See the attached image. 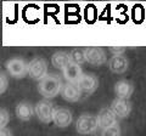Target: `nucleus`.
<instances>
[{
    "instance_id": "1",
    "label": "nucleus",
    "mask_w": 146,
    "mask_h": 136,
    "mask_svg": "<svg viewBox=\"0 0 146 136\" xmlns=\"http://www.w3.org/2000/svg\"><path fill=\"white\" fill-rule=\"evenodd\" d=\"M63 86L62 79L57 74H48L44 79L38 83V92L42 96L48 98H54L56 95L61 94V89Z\"/></svg>"
},
{
    "instance_id": "2",
    "label": "nucleus",
    "mask_w": 146,
    "mask_h": 136,
    "mask_svg": "<svg viewBox=\"0 0 146 136\" xmlns=\"http://www.w3.org/2000/svg\"><path fill=\"white\" fill-rule=\"evenodd\" d=\"M98 128H99V125H98L96 116L89 114V113L79 116L76 121V130L80 135H90Z\"/></svg>"
},
{
    "instance_id": "3",
    "label": "nucleus",
    "mask_w": 146,
    "mask_h": 136,
    "mask_svg": "<svg viewBox=\"0 0 146 136\" xmlns=\"http://www.w3.org/2000/svg\"><path fill=\"white\" fill-rule=\"evenodd\" d=\"M5 67H6V72L12 78L22 79L26 75H28V63H26L20 57L10 58L9 61H6Z\"/></svg>"
},
{
    "instance_id": "4",
    "label": "nucleus",
    "mask_w": 146,
    "mask_h": 136,
    "mask_svg": "<svg viewBox=\"0 0 146 136\" xmlns=\"http://www.w3.org/2000/svg\"><path fill=\"white\" fill-rule=\"evenodd\" d=\"M48 75V62L44 58L36 57L28 63V77L33 80L40 81Z\"/></svg>"
},
{
    "instance_id": "5",
    "label": "nucleus",
    "mask_w": 146,
    "mask_h": 136,
    "mask_svg": "<svg viewBox=\"0 0 146 136\" xmlns=\"http://www.w3.org/2000/svg\"><path fill=\"white\" fill-rule=\"evenodd\" d=\"M34 111H35L36 118H38L42 123L49 124L52 121V114H54L55 107L51 101L45 100V98L42 100V101H39L34 107Z\"/></svg>"
},
{
    "instance_id": "6",
    "label": "nucleus",
    "mask_w": 146,
    "mask_h": 136,
    "mask_svg": "<svg viewBox=\"0 0 146 136\" xmlns=\"http://www.w3.org/2000/svg\"><path fill=\"white\" fill-rule=\"evenodd\" d=\"M85 61L91 66H101L106 62V52L101 48L88 46L84 49Z\"/></svg>"
},
{
    "instance_id": "7",
    "label": "nucleus",
    "mask_w": 146,
    "mask_h": 136,
    "mask_svg": "<svg viewBox=\"0 0 146 136\" xmlns=\"http://www.w3.org/2000/svg\"><path fill=\"white\" fill-rule=\"evenodd\" d=\"M73 121V114L68 108L56 107L52 114V123L58 128H67Z\"/></svg>"
},
{
    "instance_id": "8",
    "label": "nucleus",
    "mask_w": 146,
    "mask_h": 136,
    "mask_svg": "<svg viewBox=\"0 0 146 136\" xmlns=\"http://www.w3.org/2000/svg\"><path fill=\"white\" fill-rule=\"evenodd\" d=\"M77 84H78V86L80 88L83 94L91 95L96 91V89L99 88V79H98L96 75L84 73L80 77V79L78 80Z\"/></svg>"
},
{
    "instance_id": "9",
    "label": "nucleus",
    "mask_w": 146,
    "mask_h": 136,
    "mask_svg": "<svg viewBox=\"0 0 146 136\" xmlns=\"http://www.w3.org/2000/svg\"><path fill=\"white\" fill-rule=\"evenodd\" d=\"M82 95H83V92H82L80 88L78 86V84L66 83L63 84L61 89V96L67 102H78Z\"/></svg>"
},
{
    "instance_id": "10",
    "label": "nucleus",
    "mask_w": 146,
    "mask_h": 136,
    "mask_svg": "<svg viewBox=\"0 0 146 136\" xmlns=\"http://www.w3.org/2000/svg\"><path fill=\"white\" fill-rule=\"evenodd\" d=\"M111 111L115 113L117 118H127L129 117V114L131 113V103L128 101V100H122V98H115L111 102Z\"/></svg>"
},
{
    "instance_id": "11",
    "label": "nucleus",
    "mask_w": 146,
    "mask_h": 136,
    "mask_svg": "<svg viewBox=\"0 0 146 136\" xmlns=\"http://www.w3.org/2000/svg\"><path fill=\"white\" fill-rule=\"evenodd\" d=\"M98 119V125L99 128H101L102 130H106L111 126L117 124V117L116 114L111 111V108H102L101 111L98 113L96 116Z\"/></svg>"
},
{
    "instance_id": "12",
    "label": "nucleus",
    "mask_w": 146,
    "mask_h": 136,
    "mask_svg": "<svg viewBox=\"0 0 146 136\" xmlns=\"http://www.w3.org/2000/svg\"><path fill=\"white\" fill-rule=\"evenodd\" d=\"M129 67V61L124 55H113L108 60V68L112 73L122 74Z\"/></svg>"
},
{
    "instance_id": "13",
    "label": "nucleus",
    "mask_w": 146,
    "mask_h": 136,
    "mask_svg": "<svg viewBox=\"0 0 146 136\" xmlns=\"http://www.w3.org/2000/svg\"><path fill=\"white\" fill-rule=\"evenodd\" d=\"M83 74L84 73L82 71V67L79 65H76V63H70L65 69H62V75L67 83L77 84Z\"/></svg>"
},
{
    "instance_id": "14",
    "label": "nucleus",
    "mask_w": 146,
    "mask_h": 136,
    "mask_svg": "<svg viewBox=\"0 0 146 136\" xmlns=\"http://www.w3.org/2000/svg\"><path fill=\"white\" fill-rule=\"evenodd\" d=\"M113 90H115L117 98L128 100L134 92V86H133V84L129 83L128 80H119L115 84Z\"/></svg>"
},
{
    "instance_id": "15",
    "label": "nucleus",
    "mask_w": 146,
    "mask_h": 136,
    "mask_svg": "<svg viewBox=\"0 0 146 136\" xmlns=\"http://www.w3.org/2000/svg\"><path fill=\"white\" fill-rule=\"evenodd\" d=\"M16 117L22 121H28L35 113L34 107L29 102H20L15 108Z\"/></svg>"
},
{
    "instance_id": "16",
    "label": "nucleus",
    "mask_w": 146,
    "mask_h": 136,
    "mask_svg": "<svg viewBox=\"0 0 146 136\" xmlns=\"http://www.w3.org/2000/svg\"><path fill=\"white\" fill-rule=\"evenodd\" d=\"M72 63L70 52H65V51H57L55 52L51 56V65L57 68V69H65V68Z\"/></svg>"
},
{
    "instance_id": "17",
    "label": "nucleus",
    "mask_w": 146,
    "mask_h": 136,
    "mask_svg": "<svg viewBox=\"0 0 146 136\" xmlns=\"http://www.w3.org/2000/svg\"><path fill=\"white\" fill-rule=\"evenodd\" d=\"M70 56H71V60L72 63H76V65H83L85 61V53H84V49H79V48H76L71 50L70 52Z\"/></svg>"
},
{
    "instance_id": "18",
    "label": "nucleus",
    "mask_w": 146,
    "mask_h": 136,
    "mask_svg": "<svg viewBox=\"0 0 146 136\" xmlns=\"http://www.w3.org/2000/svg\"><path fill=\"white\" fill-rule=\"evenodd\" d=\"M9 121H10V113L6 108H1L0 110V129L6 128Z\"/></svg>"
},
{
    "instance_id": "19",
    "label": "nucleus",
    "mask_w": 146,
    "mask_h": 136,
    "mask_svg": "<svg viewBox=\"0 0 146 136\" xmlns=\"http://www.w3.org/2000/svg\"><path fill=\"white\" fill-rule=\"evenodd\" d=\"M102 136H121V128L118 123L106 130H102Z\"/></svg>"
},
{
    "instance_id": "20",
    "label": "nucleus",
    "mask_w": 146,
    "mask_h": 136,
    "mask_svg": "<svg viewBox=\"0 0 146 136\" xmlns=\"http://www.w3.org/2000/svg\"><path fill=\"white\" fill-rule=\"evenodd\" d=\"M9 88V80L7 77L5 75V72L1 71L0 73V94H4Z\"/></svg>"
},
{
    "instance_id": "21",
    "label": "nucleus",
    "mask_w": 146,
    "mask_h": 136,
    "mask_svg": "<svg viewBox=\"0 0 146 136\" xmlns=\"http://www.w3.org/2000/svg\"><path fill=\"white\" fill-rule=\"evenodd\" d=\"M108 50L113 53V55H123L125 51V48L124 46H110Z\"/></svg>"
},
{
    "instance_id": "22",
    "label": "nucleus",
    "mask_w": 146,
    "mask_h": 136,
    "mask_svg": "<svg viewBox=\"0 0 146 136\" xmlns=\"http://www.w3.org/2000/svg\"><path fill=\"white\" fill-rule=\"evenodd\" d=\"M0 136H12V131L9 128H1L0 129Z\"/></svg>"
}]
</instances>
